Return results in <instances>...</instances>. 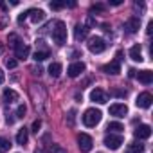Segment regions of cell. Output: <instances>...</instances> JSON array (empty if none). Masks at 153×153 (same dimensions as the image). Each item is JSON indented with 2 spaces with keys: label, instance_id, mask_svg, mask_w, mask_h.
Masks as SVG:
<instances>
[{
  "label": "cell",
  "instance_id": "1",
  "mask_svg": "<svg viewBox=\"0 0 153 153\" xmlns=\"http://www.w3.org/2000/svg\"><path fill=\"white\" fill-rule=\"evenodd\" d=\"M52 27H54L52 29V40L56 42V45H65L67 43V25H65V22L58 20V22H54Z\"/></svg>",
  "mask_w": 153,
  "mask_h": 153
},
{
  "label": "cell",
  "instance_id": "2",
  "mask_svg": "<svg viewBox=\"0 0 153 153\" xmlns=\"http://www.w3.org/2000/svg\"><path fill=\"white\" fill-rule=\"evenodd\" d=\"M101 117H103V114H101L97 108H88V110L83 114V123H85V126L94 128L96 124L101 123Z\"/></svg>",
  "mask_w": 153,
  "mask_h": 153
},
{
  "label": "cell",
  "instance_id": "3",
  "mask_svg": "<svg viewBox=\"0 0 153 153\" xmlns=\"http://www.w3.org/2000/svg\"><path fill=\"white\" fill-rule=\"evenodd\" d=\"M105 49H106V42H105L101 36H92V38L88 40V51H90V52L101 54Z\"/></svg>",
  "mask_w": 153,
  "mask_h": 153
},
{
  "label": "cell",
  "instance_id": "4",
  "mask_svg": "<svg viewBox=\"0 0 153 153\" xmlns=\"http://www.w3.org/2000/svg\"><path fill=\"white\" fill-rule=\"evenodd\" d=\"M121 144H123V137H121L119 133H108V135L105 137V146H106L108 149H119Z\"/></svg>",
  "mask_w": 153,
  "mask_h": 153
},
{
  "label": "cell",
  "instance_id": "5",
  "mask_svg": "<svg viewBox=\"0 0 153 153\" xmlns=\"http://www.w3.org/2000/svg\"><path fill=\"white\" fill-rule=\"evenodd\" d=\"M78 146H79L81 151L88 153V151L92 149V146H94V140H92L90 135H87V133H79V137H78Z\"/></svg>",
  "mask_w": 153,
  "mask_h": 153
},
{
  "label": "cell",
  "instance_id": "6",
  "mask_svg": "<svg viewBox=\"0 0 153 153\" xmlns=\"http://www.w3.org/2000/svg\"><path fill=\"white\" fill-rule=\"evenodd\" d=\"M83 72H85V63H83V61L70 63L68 68H67V74L70 76V78H78V76H81Z\"/></svg>",
  "mask_w": 153,
  "mask_h": 153
},
{
  "label": "cell",
  "instance_id": "7",
  "mask_svg": "<svg viewBox=\"0 0 153 153\" xmlns=\"http://www.w3.org/2000/svg\"><path fill=\"white\" fill-rule=\"evenodd\" d=\"M151 101H153V96H151L149 92H142V94H139L135 105H137L139 108H149V106H151Z\"/></svg>",
  "mask_w": 153,
  "mask_h": 153
},
{
  "label": "cell",
  "instance_id": "8",
  "mask_svg": "<svg viewBox=\"0 0 153 153\" xmlns=\"http://www.w3.org/2000/svg\"><path fill=\"white\" fill-rule=\"evenodd\" d=\"M29 52H31V49H29V45H25L24 42H18V43L15 45V56H16L18 59H25V58L29 56Z\"/></svg>",
  "mask_w": 153,
  "mask_h": 153
},
{
  "label": "cell",
  "instance_id": "9",
  "mask_svg": "<svg viewBox=\"0 0 153 153\" xmlns=\"http://www.w3.org/2000/svg\"><path fill=\"white\" fill-rule=\"evenodd\" d=\"M101 70H103L105 74H110V76H117V74L121 72V63L114 59V61H110V63L103 65V67H101Z\"/></svg>",
  "mask_w": 153,
  "mask_h": 153
},
{
  "label": "cell",
  "instance_id": "10",
  "mask_svg": "<svg viewBox=\"0 0 153 153\" xmlns=\"http://www.w3.org/2000/svg\"><path fill=\"white\" fill-rule=\"evenodd\" d=\"M108 112H110V115H114V117H124V115L128 114V106L123 105V103H115V105L110 106Z\"/></svg>",
  "mask_w": 153,
  "mask_h": 153
},
{
  "label": "cell",
  "instance_id": "11",
  "mask_svg": "<svg viewBox=\"0 0 153 153\" xmlns=\"http://www.w3.org/2000/svg\"><path fill=\"white\" fill-rule=\"evenodd\" d=\"M90 101L99 103V105H105V103L108 101V96H106L101 88H94V90L90 92Z\"/></svg>",
  "mask_w": 153,
  "mask_h": 153
},
{
  "label": "cell",
  "instance_id": "12",
  "mask_svg": "<svg viewBox=\"0 0 153 153\" xmlns=\"http://www.w3.org/2000/svg\"><path fill=\"white\" fill-rule=\"evenodd\" d=\"M139 27H140V18H139V16H131V18H128V22H126V25H124L126 33H130V34L137 33Z\"/></svg>",
  "mask_w": 153,
  "mask_h": 153
},
{
  "label": "cell",
  "instance_id": "13",
  "mask_svg": "<svg viewBox=\"0 0 153 153\" xmlns=\"http://www.w3.org/2000/svg\"><path fill=\"white\" fill-rule=\"evenodd\" d=\"M133 135L137 137V139H148L149 135H151V128H149V124H139L137 128H135V131H133Z\"/></svg>",
  "mask_w": 153,
  "mask_h": 153
},
{
  "label": "cell",
  "instance_id": "14",
  "mask_svg": "<svg viewBox=\"0 0 153 153\" xmlns=\"http://www.w3.org/2000/svg\"><path fill=\"white\" fill-rule=\"evenodd\" d=\"M27 16L31 18L33 24H40V22L45 20V13H43L42 9H29V11H27Z\"/></svg>",
  "mask_w": 153,
  "mask_h": 153
},
{
  "label": "cell",
  "instance_id": "15",
  "mask_svg": "<svg viewBox=\"0 0 153 153\" xmlns=\"http://www.w3.org/2000/svg\"><path fill=\"white\" fill-rule=\"evenodd\" d=\"M135 78H137L142 85H149V83L153 81V72H151V70H140V72H137Z\"/></svg>",
  "mask_w": 153,
  "mask_h": 153
},
{
  "label": "cell",
  "instance_id": "16",
  "mask_svg": "<svg viewBox=\"0 0 153 153\" xmlns=\"http://www.w3.org/2000/svg\"><path fill=\"white\" fill-rule=\"evenodd\" d=\"M87 36H88V27H87V25H79V24H78V25L74 27V38L78 40V42L85 40Z\"/></svg>",
  "mask_w": 153,
  "mask_h": 153
},
{
  "label": "cell",
  "instance_id": "17",
  "mask_svg": "<svg viewBox=\"0 0 153 153\" xmlns=\"http://www.w3.org/2000/svg\"><path fill=\"white\" fill-rule=\"evenodd\" d=\"M130 58L133 59V61H142V47H140V43H135L131 49H130Z\"/></svg>",
  "mask_w": 153,
  "mask_h": 153
},
{
  "label": "cell",
  "instance_id": "18",
  "mask_svg": "<svg viewBox=\"0 0 153 153\" xmlns=\"http://www.w3.org/2000/svg\"><path fill=\"white\" fill-rule=\"evenodd\" d=\"M61 70H63V65L59 61H54L49 65V74H51V78H59L61 76Z\"/></svg>",
  "mask_w": 153,
  "mask_h": 153
},
{
  "label": "cell",
  "instance_id": "19",
  "mask_svg": "<svg viewBox=\"0 0 153 153\" xmlns=\"http://www.w3.org/2000/svg\"><path fill=\"white\" fill-rule=\"evenodd\" d=\"M27 140H29V131H27L25 128L18 130V133H16V142L24 146V144H27Z\"/></svg>",
  "mask_w": 153,
  "mask_h": 153
},
{
  "label": "cell",
  "instance_id": "20",
  "mask_svg": "<svg viewBox=\"0 0 153 153\" xmlns=\"http://www.w3.org/2000/svg\"><path fill=\"white\" fill-rule=\"evenodd\" d=\"M16 99H18V94L15 90H11V88H6L4 90V101L6 103H15Z\"/></svg>",
  "mask_w": 153,
  "mask_h": 153
},
{
  "label": "cell",
  "instance_id": "21",
  "mask_svg": "<svg viewBox=\"0 0 153 153\" xmlns=\"http://www.w3.org/2000/svg\"><path fill=\"white\" fill-rule=\"evenodd\" d=\"M106 130L110 131V133H121L124 128H123V124L121 123H117V121H114V123H108V126H106Z\"/></svg>",
  "mask_w": 153,
  "mask_h": 153
},
{
  "label": "cell",
  "instance_id": "22",
  "mask_svg": "<svg viewBox=\"0 0 153 153\" xmlns=\"http://www.w3.org/2000/svg\"><path fill=\"white\" fill-rule=\"evenodd\" d=\"M11 140L9 139H6V137H0V153H6V151H9L11 149Z\"/></svg>",
  "mask_w": 153,
  "mask_h": 153
},
{
  "label": "cell",
  "instance_id": "23",
  "mask_svg": "<svg viewBox=\"0 0 153 153\" xmlns=\"http://www.w3.org/2000/svg\"><path fill=\"white\" fill-rule=\"evenodd\" d=\"M49 58V51H36L34 52V61L38 63V61H43V59H47Z\"/></svg>",
  "mask_w": 153,
  "mask_h": 153
},
{
  "label": "cell",
  "instance_id": "24",
  "mask_svg": "<svg viewBox=\"0 0 153 153\" xmlns=\"http://www.w3.org/2000/svg\"><path fill=\"white\" fill-rule=\"evenodd\" d=\"M142 151H144V144H140V142L130 144V153H142Z\"/></svg>",
  "mask_w": 153,
  "mask_h": 153
},
{
  "label": "cell",
  "instance_id": "25",
  "mask_svg": "<svg viewBox=\"0 0 153 153\" xmlns=\"http://www.w3.org/2000/svg\"><path fill=\"white\" fill-rule=\"evenodd\" d=\"M49 153H67V149L61 148L59 144H51L49 146Z\"/></svg>",
  "mask_w": 153,
  "mask_h": 153
},
{
  "label": "cell",
  "instance_id": "26",
  "mask_svg": "<svg viewBox=\"0 0 153 153\" xmlns=\"http://www.w3.org/2000/svg\"><path fill=\"white\" fill-rule=\"evenodd\" d=\"M25 112H27V108H25V105H20V106L16 108V117H18V119H22V117H25Z\"/></svg>",
  "mask_w": 153,
  "mask_h": 153
},
{
  "label": "cell",
  "instance_id": "27",
  "mask_svg": "<svg viewBox=\"0 0 153 153\" xmlns=\"http://www.w3.org/2000/svg\"><path fill=\"white\" fill-rule=\"evenodd\" d=\"M74 119H76V110H70L68 115H67V123H68V126H74Z\"/></svg>",
  "mask_w": 153,
  "mask_h": 153
},
{
  "label": "cell",
  "instance_id": "28",
  "mask_svg": "<svg viewBox=\"0 0 153 153\" xmlns=\"http://www.w3.org/2000/svg\"><path fill=\"white\" fill-rule=\"evenodd\" d=\"M63 7H65V2H51V9H54V11H59Z\"/></svg>",
  "mask_w": 153,
  "mask_h": 153
},
{
  "label": "cell",
  "instance_id": "29",
  "mask_svg": "<svg viewBox=\"0 0 153 153\" xmlns=\"http://www.w3.org/2000/svg\"><path fill=\"white\" fill-rule=\"evenodd\" d=\"M112 96H117V97H126V96H128V92H126V90L114 88V90H112Z\"/></svg>",
  "mask_w": 153,
  "mask_h": 153
},
{
  "label": "cell",
  "instance_id": "30",
  "mask_svg": "<svg viewBox=\"0 0 153 153\" xmlns=\"http://www.w3.org/2000/svg\"><path fill=\"white\" fill-rule=\"evenodd\" d=\"M16 65H18V61H16V59H13V58L6 59V67H7V68H15Z\"/></svg>",
  "mask_w": 153,
  "mask_h": 153
},
{
  "label": "cell",
  "instance_id": "31",
  "mask_svg": "<svg viewBox=\"0 0 153 153\" xmlns=\"http://www.w3.org/2000/svg\"><path fill=\"white\" fill-rule=\"evenodd\" d=\"M90 11H92V13H96V11H105V6H103V4H94V6L90 7Z\"/></svg>",
  "mask_w": 153,
  "mask_h": 153
},
{
  "label": "cell",
  "instance_id": "32",
  "mask_svg": "<svg viewBox=\"0 0 153 153\" xmlns=\"http://www.w3.org/2000/svg\"><path fill=\"white\" fill-rule=\"evenodd\" d=\"M40 128H42V121H34V123H33V131H34V133H38V131H40Z\"/></svg>",
  "mask_w": 153,
  "mask_h": 153
},
{
  "label": "cell",
  "instance_id": "33",
  "mask_svg": "<svg viewBox=\"0 0 153 153\" xmlns=\"http://www.w3.org/2000/svg\"><path fill=\"white\" fill-rule=\"evenodd\" d=\"M25 18H27V11H25V13H22V15L18 16V24H24V22H25Z\"/></svg>",
  "mask_w": 153,
  "mask_h": 153
},
{
  "label": "cell",
  "instance_id": "34",
  "mask_svg": "<svg viewBox=\"0 0 153 153\" xmlns=\"http://www.w3.org/2000/svg\"><path fill=\"white\" fill-rule=\"evenodd\" d=\"M4 81H6V74H4V70H2V68H0V85H2Z\"/></svg>",
  "mask_w": 153,
  "mask_h": 153
},
{
  "label": "cell",
  "instance_id": "35",
  "mask_svg": "<svg viewBox=\"0 0 153 153\" xmlns=\"http://www.w3.org/2000/svg\"><path fill=\"white\" fill-rule=\"evenodd\" d=\"M128 76H130V78H135V76H137V70H135V68H130V70H128Z\"/></svg>",
  "mask_w": 153,
  "mask_h": 153
},
{
  "label": "cell",
  "instance_id": "36",
  "mask_svg": "<svg viewBox=\"0 0 153 153\" xmlns=\"http://www.w3.org/2000/svg\"><path fill=\"white\" fill-rule=\"evenodd\" d=\"M151 29H153V22H149V24H148V29H146V33H148V34H151Z\"/></svg>",
  "mask_w": 153,
  "mask_h": 153
},
{
  "label": "cell",
  "instance_id": "37",
  "mask_svg": "<svg viewBox=\"0 0 153 153\" xmlns=\"http://www.w3.org/2000/svg\"><path fill=\"white\" fill-rule=\"evenodd\" d=\"M94 24H96V20H94V18L90 16V18H88V25H94Z\"/></svg>",
  "mask_w": 153,
  "mask_h": 153
},
{
  "label": "cell",
  "instance_id": "38",
  "mask_svg": "<svg viewBox=\"0 0 153 153\" xmlns=\"http://www.w3.org/2000/svg\"><path fill=\"white\" fill-rule=\"evenodd\" d=\"M2 51H4V49H2V45H0V54H2Z\"/></svg>",
  "mask_w": 153,
  "mask_h": 153
}]
</instances>
